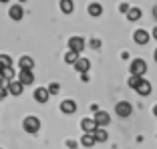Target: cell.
Instances as JSON below:
<instances>
[{
  "label": "cell",
  "mask_w": 157,
  "mask_h": 149,
  "mask_svg": "<svg viewBox=\"0 0 157 149\" xmlns=\"http://www.w3.org/2000/svg\"><path fill=\"white\" fill-rule=\"evenodd\" d=\"M129 71H131V77H143L145 71H147V65H145L143 59H135L129 65Z\"/></svg>",
  "instance_id": "cell-1"
},
{
  "label": "cell",
  "mask_w": 157,
  "mask_h": 149,
  "mask_svg": "<svg viewBox=\"0 0 157 149\" xmlns=\"http://www.w3.org/2000/svg\"><path fill=\"white\" fill-rule=\"evenodd\" d=\"M22 127H24L26 133H38V129H40V121H38L36 117H26L24 123H22Z\"/></svg>",
  "instance_id": "cell-2"
},
{
  "label": "cell",
  "mask_w": 157,
  "mask_h": 149,
  "mask_svg": "<svg viewBox=\"0 0 157 149\" xmlns=\"http://www.w3.org/2000/svg\"><path fill=\"white\" fill-rule=\"evenodd\" d=\"M115 111H117V115H119V117H129L131 113H133V107H131V103L121 101V103H117Z\"/></svg>",
  "instance_id": "cell-3"
},
{
  "label": "cell",
  "mask_w": 157,
  "mask_h": 149,
  "mask_svg": "<svg viewBox=\"0 0 157 149\" xmlns=\"http://www.w3.org/2000/svg\"><path fill=\"white\" fill-rule=\"evenodd\" d=\"M83 48H85V38H81V36H73V38H69V51L81 52Z\"/></svg>",
  "instance_id": "cell-4"
},
{
  "label": "cell",
  "mask_w": 157,
  "mask_h": 149,
  "mask_svg": "<svg viewBox=\"0 0 157 149\" xmlns=\"http://www.w3.org/2000/svg\"><path fill=\"white\" fill-rule=\"evenodd\" d=\"M95 123H97L99 127H107L109 123H111V117H109V113H105V111H97L95 113Z\"/></svg>",
  "instance_id": "cell-5"
},
{
  "label": "cell",
  "mask_w": 157,
  "mask_h": 149,
  "mask_svg": "<svg viewBox=\"0 0 157 149\" xmlns=\"http://www.w3.org/2000/svg\"><path fill=\"white\" fill-rule=\"evenodd\" d=\"M60 111L67 113V115H73V113L77 111V103H75L73 99H65V101L60 103Z\"/></svg>",
  "instance_id": "cell-6"
},
{
  "label": "cell",
  "mask_w": 157,
  "mask_h": 149,
  "mask_svg": "<svg viewBox=\"0 0 157 149\" xmlns=\"http://www.w3.org/2000/svg\"><path fill=\"white\" fill-rule=\"evenodd\" d=\"M133 40L137 42V44H147V42H149V32L143 30V28H139V30H135Z\"/></svg>",
  "instance_id": "cell-7"
},
{
  "label": "cell",
  "mask_w": 157,
  "mask_h": 149,
  "mask_svg": "<svg viewBox=\"0 0 157 149\" xmlns=\"http://www.w3.org/2000/svg\"><path fill=\"white\" fill-rule=\"evenodd\" d=\"M81 127H83L85 133H91V135L99 129V125L95 123V119H83V121H81Z\"/></svg>",
  "instance_id": "cell-8"
},
{
  "label": "cell",
  "mask_w": 157,
  "mask_h": 149,
  "mask_svg": "<svg viewBox=\"0 0 157 149\" xmlns=\"http://www.w3.org/2000/svg\"><path fill=\"white\" fill-rule=\"evenodd\" d=\"M34 99H36L38 103H46L48 101V97H51V93H48V89H44V87H38L36 91H34V95H33Z\"/></svg>",
  "instance_id": "cell-9"
},
{
  "label": "cell",
  "mask_w": 157,
  "mask_h": 149,
  "mask_svg": "<svg viewBox=\"0 0 157 149\" xmlns=\"http://www.w3.org/2000/svg\"><path fill=\"white\" fill-rule=\"evenodd\" d=\"M22 91H24V85L20 83V81H12V83L8 85V93H10V95H14V97L22 95Z\"/></svg>",
  "instance_id": "cell-10"
},
{
  "label": "cell",
  "mask_w": 157,
  "mask_h": 149,
  "mask_svg": "<svg viewBox=\"0 0 157 149\" xmlns=\"http://www.w3.org/2000/svg\"><path fill=\"white\" fill-rule=\"evenodd\" d=\"M8 16L12 20H20L24 16V10H22V6L20 4H14V6H10V10H8Z\"/></svg>",
  "instance_id": "cell-11"
},
{
  "label": "cell",
  "mask_w": 157,
  "mask_h": 149,
  "mask_svg": "<svg viewBox=\"0 0 157 149\" xmlns=\"http://www.w3.org/2000/svg\"><path fill=\"white\" fill-rule=\"evenodd\" d=\"M18 81L22 85H33V81H34L33 71H20V73H18Z\"/></svg>",
  "instance_id": "cell-12"
},
{
  "label": "cell",
  "mask_w": 157,
  "mask_h": 149,
  "mask_svg": "<svg viewBox=\"0 0 157 149\" xmlns=\"http://www.w3.org/2000/svg\"><path fill=\"white\" fill-rule=\"evenodd\" d=\"M75 69H77L81 74H87V71L91 69V63H89L87 59H78V61L75 63Z\"/></svg>",
  "instance_id": "cell-13"
},
{
  "label": "cell",
  "mask_w": 157,
  "mask_h": 149,
  "mask_svg": "<svg viewBox=\"0 0 157 149\" xmlns=\"http://www.w3.org/2000/svg\"><path fill=\"white\" fill-rule=\"evenodd\" d=\"M18 65H20V71H33V67H34V61L30 59V56H20Z\"/></svg>",
  "instance_id": "cell-14"
},
{
  "label": "cell",
  "mask_w": 157,
  "mask_h": 149,
  "mask_svg": "<svg viewBox=\"0 0 157 149\" xmlns=\"http://www.w3.org/2000/svg\"><path fill=\"white\" fill-rule=\"evenodd\" d=\"M14 79V71L12 67H8V69H2L0 71V81H4V83H12Z\"/></svg>",
  "instance_id": "cell-15"
},
{
  "label": "cell",
  "mask_w": 157,
  "mask_h": 149,
  "mask_svg": "<svg viewBox=\"0 0 157 149\" xmlns=\"http://www.w3.org/2000/svg\"><path fill=\"white\" fill-rule=\"evenodd\" d=\"M137 93L141 95V97H147V95L151 93V83L143 79V83H141V85H139V87H137Z\"/></svg>",
  "instance_id": "cell-16"
},
{
  "label": "cell",
  "mask_w": 157,
  "mask_h": 149,
  "mask_svg": "<svg viewBox=\"0 0 157 149\" xmlns=\"http://www.w3.org/2000/svg\"><path fill=\"white\" fill-rule=\"evenodd\" d=\"M89 14H91V16H101V14H103V6L99 4V2L89 4Z\"/></svg>",
  "instance_id": "cell-17"
},
{
  "label": "cell",
  "mask_w": 157,
  "mask_h": 149,
  "mask_svg": "<svg viewBox=\"0 0 157 149\" xmlns=\"http://www.w3.org/2000/svg\"><path fill=\"white\" fill-rule=\"evenodd\" d=\"M95 143H97V141H95V135H91V133H83L81 145H85V147H93Z\"/></svg>",
  "instance_id": "cell-18"
},
{
  "label": "cell",
  "mask_w": 157,
  "mask_h": 149,
  "mask_svg": "<svg viewBox=\"0 0 157 149\" xmlns=\"http://www.w3.org/2000/svg\"><path fill=\"white\" fill-rule=\"evenodd\" d=\"M73 8H75L73 0H60V10H63L65 14H71V12H73Z\"/></svg>",
  "instance_id": "cell-19"
},
{
  "label": "cell",
  "mask_w": 157,
  "mask_h": 149,
  "mask_svg": "<svg viewBox=\"0 0 157 149\" xmlns=\"http://www.w3.org/2000/svg\"><path fill=\"white\" fill-rule=\"evenodd\" d=\"M141 14H143V12H141V8H131L129 12H127V18H129L131 22H135V20L141 18Z\"/></svg>",
  "instance_id": "cell-20"
},
{
  "label": "cell",
  "mask_w": 157,
  "mask_h": 149,
  "mask_svg": "<svg viewBox=\"0 0 157 149\" xmlns=\"http://www.w3.org/2000/svg\"><path fill=\"white\" fill-rule=\"evenodd\" d=\"M93 135H95V141H101V143H103V141H107V137H109V135H107V131L103 129V127H99Z\"/></svg>",
  "instance_id": "cell-21"
},
{
  "label": "cell",
  "mask_w": 157,
  "mask_h": 149,
  "mask_svg": "<svg viewBox=\"0 0 157 149\" xmlns=\"http://www.w3.org/2000/svg\"><path fill=\"white\" fill-rule=\"evenodd\" d=\"M12 67V59L8 55H0V69H8Z\"/></svg>",
  "instance_id": "cell-22"
},
{
  "label": "cell",
  "mask_w": 157,
  "mask_h": 149,
  "mask_svg": "<svg viewBox=\"0 0 157 149\" xmlns=\"http://www.w3.org/2000/svg\"><path fill=\"white\" fill-rule=\"evenodd\" d=\"M65 61L69 63V65H75V63L78 61V52H75V51H69V52L65 55Z\"/></svg>",
  "instance_id": "cell-23"
},
{
  "label": "cell",
  "mask_w": 157,
  "mask_h": 149,
  "mask_svg": "<svg viewBox=\"0 0 157 149\" xmlns=\"http://www.w3.org/2000/svg\"><path fill=\"white\" fill-rule=\"evenodd\" d=\"M143 83V77H129V87L137 91V87Z\"/></svg>",
  "instance_id": "cell-24"
},
{
  "label": "cell",
  "mask_w": 157,
  "mask_h": 149,
  "mask_svg": "<svg viewBox=\"0 0 157 149\" xmlns=\"http://www.w3.org/2000/svg\"><path fill=\"white\" fill-rule=\"evenodd\" d=\"M59 89H60V87H59V83H52L51 87H48V93L55 95V93H59Z\"/></svg>",
  "instance_id": "cell-25"
},
{
  "label": "cell",
  "mask_w": 157,
  "mask_h": 149,
  "mask_svg": "<svg viewBox=\"0 0 157 149\" xmlns=\"http://www.w3.org/2000/svg\"><path fill=\"white\" fill-rule=\"evenodd\" d=\"M119 10H121V12H125V14H127V12H129L131 8H129V4H127V2H123V4L119 6Z\"/></svg>",
  "instance_id": "cell-26"
},
{
  "label": "cell",
  "mask_w": 157,
  "mask_h": 149,
  "mask_svg": "<svg viewBox=\"0 0 157 149\" xmlns=\"http://www.w3.org/2000/svg\"><path fill=\"white\" fill-rule=\"evenodd\" d=\"M67 147L69 149H77L78 145H77V141H67Z\"/></svg>",
  "instance_id": "cell-27"
},
{
  "label": "cell",
  "mask_w": 157,
  "mask_h": 149,
  "mask_svg": "<svg viewBox=\"0 0 157 149\" xmlns=\"http://www.w3.org/2000/svg\"><path fill=\"white\" fill-rule=\"evenodd\" d=\"M91 47L93 48H99V47H101V40H97V38H95V40H91Z\"/></svg>",
  "instance_id": "cell-28"
},
{
  "label": "cell",
  "mask_w": 157,
  "mask_h": 149,
  "mask_svg": "<svg viewBox=\"0 0 157 149\" xmlns=\"http://www.w3.org/2000/svg\"><path fill=\"white\" fill-rule=\"evenodd\" d=\"M6 95H8V89H2V91H0V101H2Z\"/></svg>",
  "instance_id": "cell-29"
},
{
  "label": "cell",
  "mask_w": 157,
  "mask_h": 149,
  "mask_svg": "<svg viewBox=\"0 0 157 149\" xmlns=\"http://www.w3.org/2000/svg\"><path fill=\"white\" fill-rule=\"evenodd\" d=\"M153 38H155V40H157V26L153 28Z\"/></svg>",
  "instance_id": "cell-30"
},
{
  "label": "cell",
  "mask_w": 157,
  "mask_h": 149,
  "mask_svg": "<svg viewBox=\"0 0 157 149\" xmlns=\"http://www.w3.org/2000/svg\"><path fill=\"white\" fill-rule=\"evenodd\" d=\"M153 115L157 117V105H155V107H153Z\"/></svg>",
  "instance_id": "cell-31"
},
{
  "label": "cell",
  "mask_w": 157,
  "mask_h": 149,
  "mask_svg": "<svg viewBox=\"0 0 157 149\" xmlns=\"http://www.w3.org/2000/svg\"><path fill=\"white\" fill-rule=\"evenodd\" d=\"M153 14H155V18H157V6H155V8H153Z\"/></svg>",
  "instance_id": "cell-32"
},
{
  "label": "cell",
  "mask_w": 157,
  "mask_h": 149,
  "mask_svg": "<svg viewBox=\"0 0 157 149\" xmlns=\"http://www.w3.org/2000/svg\"><path fill=\"white\" fill-rule=\"evenodd\" d=\"M153 56H155V63H157V51H155V55H153Z\"/></svg>",
  "instance_id": "cell-33"
},
{
  "label": "cell",
  "mask_w": 157,
  "mask_h": 149,
  "mask_svg": "<svg viewBox=\"0 0 157 149\" xmlns=\"http://www.w3.org/2000/svg\"><path fill=\"white\" fill-rule=\"evenodd\" d=\"M0 2H2V4H4V2H8V0H0Z\"/></svg>",
  "instance_id": "cell-34"
},
{
  "label": "cell",
  "mask_w": 157,
  "mask_h": 149,
  "mask_svg": "<svg viewBox=\"0 0 157 149\" xmlns=\"http://www.w3.org/2000/svg\"><path fill=\"white\" fill-rule=\"evenodd\" d=\"M20 2H24V0H20Z\"/></svg>",
  "instance_id": "cell-35"
}]
</instances>
